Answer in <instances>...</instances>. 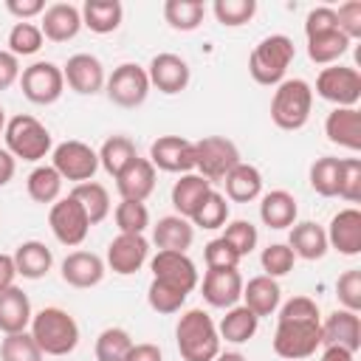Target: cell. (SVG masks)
Instances as JSON below:
<instances>
[{"label":"cell","mask_w":361,"mask_h":361,"mask_svg":"<svg viewBox=\"0 0 361 361\" xmlns=\"http://www.w3.org/2000/svg\"><path fill=\"white\" fill-rule=\"evenodd\" d=\"M175 341L183 361H214L220 353V333L212 316L200 307H192L180 316L175 327Z\"/></svg>","instance_id":"6da1fadb"},{"label":"cell","mask_w":361,"mask_h":361,"mask_svg":"<svg viewBox=\"0 0 361 361\" xmlns=\"http://www.w3.org/2000/svg\"><path fill=\"white\" fill-rule=\"evenodd\" d=\"M31 336L42 355H68L79 344V324L62 307H42L31 316Z\"/></svg>","instance_id":"7a4b0ae2"},{"label":"cell","mask_w":361,"mask_h":361,"mask_svg":"<svg viewBox=\"0 0 361 361\" xmlns=\"http://www.w3.org/2000/svg\"><path fill=\"white\" fill-rule=\"evenodd\" d=\"M313 110V87L305 79H285L271 99V118L279 130H302Z\"/></svg>","instance_id":"3957f363"},{"label":"cell","mask_w":361,"mask_h":361,"mask_svg":"<svg viewBox=\"0 0 361 361\" xmlns=\"http://www.w3.org/2000/svg\"><path fill=\"white\" fill-rule=\"evenodd\" d=\"M293 39L285 37V34H271L265 37L248 56V73L254 76V82L259 85H279L285 82V73H288V65L293 62Z\"/></svg>","instance_id":"277c9868"},{"label":"cell","mask_w":361,"mask_h":361,"mask_svg":"<svg viewBox=\"0 0 361 361\" xmlns=\"http://www.w3.org/2000/svg\"><path fill=\"white\" fill-rule=\"evenodd\" d=\"M6 149L14 155V158H23V161H42L48 152H51V133L48 127L28 116V113H17L6 121Z\"/></svg>","instance_id":"5b68a950"},{"label":"cell","mask_w":361,"mask_h":361,"mask_svg":"<svg viewBox=\"0 0 361 361\" xmlns=\"http://www.w3.org/2000/svg\"><path fill=\"white\" fill-rule=\"evenodd\" d=\"M322 347V319H279L274 330V353L296 361L307 358Z\"/></svg>","instance_id":"8992f818"},{"label":"cell","mask_w":361,"mask_h":361,"mask_svg":"<svg viewBox=\"0 0 361 361\" xmlns=\"http://www.w3.org/2000/svg\"><path fill=\"white\" fill-rule=\"evenodd\" d=\"M237 164H240V149L234 141H228L223 135H206V138L195 141V169L209 183L223 180Z\"/></svg>","instance_id":"52a82bcc"},{"label":"cell","mask_w":361,"mask_h":361,"mask_svg":"<svg viewBox=\"0 0 361 361\" xmlns=\"http://www.w3.org/2000/svg\"><path fill=\"white\" fill-rule=\"evenodd\" d=\"M107 99L118 107H141L147 102V93H149V76H147V68L135 65V62H124L118 65L107 79Z\"/></svg>","instance_id":"ba28073f"},{"label":"cell","mask_w":361,"mask_h":361,"mask_svg":"<svg viewBox=\"0 0 361 361\" xmlns=\"http://www.w3.org/2000/svg\"><path fill=\"white\" fill-rule=\"evenodd\" d=\"M54 169L59 172L62 180H73V183H85L93 180L96 169H99V152L93 147H87L85 141H62L59 147H54Z\"/></svg>","instance_id":"9c48e42d"},{"label":"cell","mask_w":361,"mask_h":361,"mask_svg":"<svg viewBox=\"0 0 361 361\" xmlns=\"http://www.w3.org/2000/svg\"><path fill=\"white\" fill-rule=\"evenodd\" d=\"M316 93L336 107H355L361 99V73L347 65H330L316 76Z\"/></svg>","instance_id":"30bf717a"},{"label":"cell","mask_w":361,"mask_h":361,"mask_svg":"<svg viewBox=\"0 0 361 361\" xmlns=\"http://www.w3.org/2000/svg\"><path fill=\"white\" fill-rule=\"evenodd\" d=\"M48 226H51L54 237H56L62 245H71V248L79 245V243H85V237H87V231H90V220H87L82 203H79L73 195H68V197H62V200H56V203L51 206V212H48Z\"/></svg>","instance_id":"8fae6325"},{"label":"cell","mask_w":361,"mask_h":361,"mask_svg":"<svg viewBox=\"0 0 361 361\" xmlns=\"http://www.w3.org/2000/svg\"><path fill=\"white\" fill-rule=\"evenodd\" d=\"M20 85H23V96L28 102L54 104V102H59V96L65 90V76H62V68L54 62H34L23 71Z\"/></svg>","instance_id":"7c38bea8"},{"label":"cell","mask_w":361,"mask_h":361,"mask_svg":"<svg viewBox=\"0 0 361 361\" xmlns=\"http://www.w3.org/2000/svg\"><path fill=\"white\" fill-rule=\"evenodd\" d=\"M149 164L164 172L186 175L195 169V141L183 135H161L149 144Z\"/></svg>","instance_id":"4fadbf2b"},{"label":"cell","mask_w":361,"mask_h":361,"mask_svg":"<svg viewBox=\"0 0 361 361\" xmlns=\"http://www.w3.org/2000/svg\"><path fill=\"white\" fill-rule=\"evenodd\" d=\"M149 268H152V279L166 282L183 293H192L197 288V268L183 251H158Z\"/></svg>","instance_id":"5bb4252c"},{"label":"cell","mask_w":361,"mask_h":361,"mask_svg":"<svg viewBox=\"0 0 361 361\" xmlns=\"http://www.w3.org/2000/svg\"><path fill=\"white\" fill-rule=\"evenodd\" d=\"M147 254H149V243L144 240V234H118L107 245V265L113 274L130 276L141 271V265L147 262Z\"/></svg>","instance_id":"9a60e30c"},{"label":"cell","mask_w":361,"mask_h":361,"mask_svg":"<svg viewBox=\"0 0 361 361\" xmlns=\"http://www.w3.org/2000/svg\"><path fill=\"white\" fill-rule=\"evenodd\" d=\"M147 76H149V85H155L166 96L186 90V85L192 79L186 59H180L178 54H155L147 68Z\"/></svg>","instance_id":"2e32d148"},{"label":"cell","mask_w":361,"mask_h":361,"mask_svg":"<svg viewBox=\"0 0 361 361\" xmlns=\"http://www.w3.org/2000/svg\"><path fill=\"white\" fill-rule=\"evenodd\" d=\"M243 285L237 268H209L203 276V299L212 307H234L243 299Z\"/></svg>","instance_id":"e0dca14e"},{"label":"cell","mask_w":361,"mask_h":361,"mask_svg":"<svg viewBox=\"0 0 361 361\" xmlns=\"http://www.w3.org/2000/svg\"><path fill=\"white\" fill-rule=\"evenodd\" d=\"M62 76H65L68 87L82 96H93L104 87V68L93 54H73L65 62Z\"/></svg>","instance_id":"ac0fdd59"},{"label":"cell","mask_w":361,"mask_h":361,"mask_svg":"<svg viewBox=\"0 0 361 361\" xmlns=\"http://www.w3.org/2000/svg\"><path fill=\"white\" fill-rule=\"evenodd\" d=\"M116 189L121 200H147L155 189V166L149 158H133L118 175H116Z\"/></svg>","instance_id":"d6986e66"},{"label":"cell","mask_w":361,"mask_h":361,"mask_svg":"<svg viewBox=\"0 0 361 361\" xmlns=\"http://www.w3.org/2000/svg\"><path fill=\"white\" fill-rule=\"evenodd\" d=\"M322 344L344 347L350 353H358L361 347V319L353 310H333L322 322Z\"/></svg>","instance_id":"ffe728a7"},{"label":"cell","mask_w":361,"mask_h":361,"mask_svg":"<svg viewBox=\"0 0 361 361\" xmlns=\"http://www.w3.org/2000/svg\"><path fill=\"white\" fill-rule=\"evenodd\" d=\"M327 234V245H333L338 254L344 257H355L361 254V212L358 209H341L333 220Z\"/></svg>","instance_id":"44dd1931"},{"label":"cell","mask_w":361,"mask_h":361,"mask_svg":"<svg viewBox=\"0 0 361 361\" xmlns=\"http://www.w3.org/2000/svg\"><path fill=\"white\" fill-rule=\"evenodd\" d=\"M79 28H82V14L71 3H54V6H48L42 11L39 31L51 42H68V39H73L79 34Z\"/></svg>","instance_id":"7402d4cb"},{"label":"cell","mask_w":361,"mask_h":361,"mask_svg":"<svg viewBox=\"0 0 361 361\" xmlns=\"http://www.w3.org/2000/svg\"><path fill=\"white\" fill-rule=\"evenodd\" d=\"M62 279L71 288H93L104 279V262L93 251H73L62 259Z\"/></svg>","instance_id":"603a6c76"},{"label":"cell","mask_w":361,"mask_h":361,"mask_svg":"<svg viewBox=\"0 0 361 361\" xmlns=\"http://www.w3.org/2000/svg\"><path fill=\"white\" fill-rule=\"evenodd\" d=\"M324 133L333 144L358 152L361 149V113L355 107H336L324 121Z\"/></svg>","instance_id":"cb8c5ba5"},{"label":"cell","mask_w":361,"mask_h":361,"mask_svg":"<svg viewBox=\"0 0 361 361\" xmlns=\"http://www.w3.org/2000/svg\"><path fill=\"white\" fill-rule=\"evenodd\" d=\"M209 192H212V183H209L203 175L186 172V175H180V178L175 180V186H172V206H175V212H178L180 217L192 220V214L200 209V203L206 200Z\"/></svg>","instance_id":"d4e9b609"},{"label":"cell","mask_w":361,"mask_h":361,"mask_svg":"<svg viewBox=\"0 0 361 361\" xmlns=\"http://www.w3.org/2000/svg\"><path fill=\"white\" fill-rule=\"evenodd\" d=\"M195 240V226L180 214H166L152 226V243L158 251H183Z\"/></svg>","instance_id":"484cf974"},{"label":"cell","mask_w":361,"mask_h":361,"mask_svg":"<svg viewBox=\"0 0 361 361\" xmlns=\"http://www.w3.org/2000/svg\"><path fill=\"white\" fill-rule=\"evenodd\" d=\"M31 302L20 288H6L0 290V330L8 333H23L31 324Z\"/></svg>","instance_id":"4316f807"},{"label":"cell","mask_w":361,"mask_h":361,"mask_svg":"<svg viewBox=\"0 0 361 361\" xmlns=\"http://www.w3.org/2000/svg\"><path fill=\"white\" fill-rule=\"evenodd\" d=\"M243 299H245V307L262 319V316H271L276 307H279V299H282V290L276 285L274 276H254L248 279V285H243Z\"/></svg>","instance_id":"83f0119b"},{"label":"cell","mask_w":361,"mask_h":361,"mask_svg":"<svg viewBox=\"0 0 361 361\" xmlns=\"http://www.w3.org/2000/svg\"><path fill=\"white\" fill-rule=\"evenodd\" d=\"M288 248L293 251V257H302V259H322L327 254V234L319 223H293L290 228V240H288Z\"/></svg>","instance_id":"f1b7e54d"},{"label":"cell","mask_w":361,"mask_h":361,"mask_svg":"<svg viewBox=\"0 0 361 361\" xmlns=\"http://www.w3.org/2000/svg\"><path fill=\"white\" fill-rule=\"evenodd\" d=\"M14 257V265H17V274L25 276V279H42L51 265H54V254L45 243L39 240H28V243H20L17 251L11 254Z\"/></svg>","instance_id":"f546056e"},{"label":"cell","mask_w":361,"mask_h":361,"mask_svg":"<svg viewBox=\"0 0 361 361\" xmlns=\"http://www.w3.org/2000/svg\"><path fill=\"white\" fill-rule=\"evenodd\" d=\"M223 183H226L228 200H234V203H251V200H257L262 195V175H259V169L251 166V164H243V161L223 178Z\"/></svg>","instance_id":"4dcf8cb0"},{"label":"cell","mask_w":361,"mask_h":361,"mask_svg":"<svg viewBox=\"0 0 361 361\" xmlns=\"http://www.w3.org/2000/svg\"><path fill=\"white\" fill-rule=\"evenodd\" d=\"M296 197L285 189H274L268 195H262V203H259V217L268 228H288L296 223Z\"/></svg>","instance_id":"1f68e13d"},{"label":"cell","mask_w":361,"mask_h":361,"mask_svg":"<svg viewBox=\"0 0 361 361\" xmlns=\"http://www.w3.org/2000/svg\"><path fill=\"white\" fill-rule=\"evenodd\" d=\"M79 14H82V25H87L93 34H110L121 25L124 6L118 0H85Z\"/></svg>","instance_id":"d6a6232c"},{"label":"cell","mask_w":361,"mask_h":361,"mask_svg":"<svg viewBox=\"0 0 361 361\" xmlns=\"http://www.w3.org/2000/svg\"><path fill=\"white\" fill-rule=\"evenodd\" d=\"M257 327H259V319H257L245 305H234V307H228V313L220 319L217 333H220V338H226V341H231V344H245L248 338H254Z\"/></svg>","instance_id":"836d02e7"},{"label":"cell","mask_w":361,"mask_h":361,"mask_svg":"<svg viewBox=\"0 0 361 361\" xmlns=\"http://www.w3.org/2000/svg\"><path fill=\"white\" fill-rule=\"evenodd\" d=\"M71 195L82 203V209H85V214H87L90 226L102 223V220L110 214V195H107V189H104L102 183H96V180L76 183Z\"/></svg>","instance_id":"e575fe53"},{"label":"cell","mask_w":361,"mask_h":361,"mask_svg":"<svg viewBox=\"0 0 361 361\" xmlns=\"http://www.w3.org/2000/svg\"><path fill=\"white\" fill-rule=\"evenodd\" d=\"M206 17V6L200 0H166L164 3V20L175 31H195Z\"/></svg>","instance_id":"d590c367"},{"label":"cell","mask_w":361,"mask_h":361,"mask_svg":"<svg viewBox=\"0 0 361 361\" xmlns=\"http://www.w3.org/2000/svg\"><path fill=\"white\" fill-rule=\"evenodd\" d=\"M133 158H138V152H135V144L127 138V135H110L104 144H102V149H99V166H104V172L107 175H118Z\"/></svg>","instance_id":"8d00e7d4"},{"label":"cell","mask_w":361,"mask_h":361,"mask_svg":"<svg viewBox=\"0 0 361 361\" xmlns=\"http://www.w3.org/2000/svg\"><path fill=\"white\" fill-rule=\"evenodd\" d=\"M347 48H350V39L338 28L336 31H327V34L307 37V56L316 65H333Z\"/></svg>","instance_id":"74e56055"},{"label":"cell","mask_w":361,"mask_h":361,"mask_svg":"<svg viewBox=\"0 0 361 361\" xmlns=\"http://www.w3.org/2000/svg\"><path fill=\"white\" fill-rule=\"evenodd\" d=\"M25 189H28V197L34 203H56L59 192H62V178L54 166H37L28 175Z\"/></svg>","instance_id":"f35d334b"},{"label":"cell","mask_w":361,"mask_h":361,"mask_svg":"<svg viewBox=\"0 0 361 361\" xmlns=\"http://www.w3.org/2000/svg\"><path fill=\"white\" fill-rule=\"evenodd\" d=\"M338 178H341V158L324 155L313 161L310 166V186L322 197H336L338 195Z\"/></svg>","instance_id":"ab89813d"},{"label":"cell","mask_w":361,"mask_h":361,"mask_svg":"<svg viewBox=\"0 0 361 361\" xmlns=\"http://www.w3.org/2000/svg\"><path fill=\"white\" fill-rule=\"evenodd\" d=\"M133 347V338L121 327H107L96 338V361H124Z\"/></svg>","instance_id":"60d3db41"},{"label":"cell","mask_w":361,"mask_h":361,"mask_svg":"<svg viewBox=\"0 0 361 361\" xmlns=\"http://www.w3.org/2000/svg\"><path fill=\"white\" fill-rule=\"evenodd\" d=\"M0 358L3 361H42V350L34 341L31 333H8L0 344Z\"/></svg>","instance_id":"b9f144b4"},{"label":"cell","mask_w":361,"mask_h":361,"mask_svg":"<svg viewBox=\"0 0 361 361\" xmlns=\"http://www.w3.org/2000/svg\"><path fill=\"white\" fill-rule=\"evenodd\" d=\"M118 234H144V228L149 226V212L141 200H121L113 212Z\"/></svg>","instance_id":"7bdbcfd3"},{"label":"cell","mask_w":361,"mask_h":361,"mask_svg":"<svg viewBox=\"0 0 361 361\" xmlns=\"http://www.w3.org/2000/svg\"><path fill=\"white\" fill-rule=\"evenodd\" d=\"M226 220H228V203H226V197H223L220 192H214V189L206 195V200L200 203V209L192 214V223L200 226V228H206V231L226 226Z\"/></svg>","instance_id":"ee69618b"},{"label":"cell","mask_w":361,"mask_h":361,"mask_svg":"<svg viewBox=\"0 0 361 361\" xmlns=\"http://www.w3.org/2000/svg\"><path fill=\"white\" fill-rule=\"evenodd\" d=\"M212 11H214L217 23L237 28V25H245L257 14V0H214Z\"/></svg>","instance_id":"f6af8a7d"},{"label":"cell","mask_w":361,"mask_h":361,"mask_svg":"<svg viewBox=\"0 0 361 361\" xmlns=\"http://www.w3.org/2000/svg\"><path fill=\"white\" fill-rule=\"evenodd\" d=\"M42 31L34 23H14V28L8 31V51L14 56H31L42 48Z\"/></svg>","instance_id":"bcb514c9"},{"label":"cell","mask_w":361,"mask_h":361,"mask_svg":"<svg viewBox=\"0 0 361 361\" xmlns=\"http://www.w3.org/2000/svg\"><path fill=\"white\" fill-rule=\"evenodd\" d=\"M186 296L189 293H183V290H178V288H172L166 282H158V279H152L149 288H147V302L158 313H178L180 305L186 302Z\"/></svg>","instance_id":"7dc6e473"},{"label":"cell","mask_w":361,"mask_h":361,"mask_svg":"<svg viewBox=\"0 0 361 361\" xmlns=\"http://www.w3.org/2000/svg\"><path fill=\"white\" fill-rule=\"evenodd\" d=\"M223 240H226L240 257H245V254H251V251L257 248L259 234H257V226H254L251 220H234V223L226 226Z\"/></svg>","instance_id":"c3c4849f"},{"label":"cell","mask_w":361,"mask_h":361,"mask_svg":"<svg viewBox=\"0 0 361 361\" xmlns=\"http://www.w3.org/2000/svg\"><path fill=\"white\" fill-rule=\"evenodd\" d=\"M293 259L296 257H293V251L285 243H274V245L262 248V257H259L265 276H285V274H290L293 271Z\"/></svg>","instance_id":"681fc988"},{"label":"cell","mask_w":361,"mask_h":361,"mask_svg":"<svg viewBox=\"0 0 361 361\" xmlns=\"http://www.w3.org/2000/svg\"><path fill=\"white\" fill-rule=\"evenodd\" d=\"M338 197H344L347 203H358L361 200V161L358 158H341Z\"/></svg>","instance_id":"f907efd6"},{"label":"cell","mask_w":361,"mask_h":361,"mask_svg":"<svg viewBox=\"0 0 361 361\" xmlns=\"http://www.w3.org/2000/svg\"><path fill=\"white\" fill-rule=\"evenodd\" d=\"M336 296L338 302L344 305V310H353L358 313L361 310V271L358 268H350L338 276L336 282Z\"/></svg>","instance_id":"816d5d0a"},{"label":"cell","mask_w":361,"mask_h":361,"mask_svg":"<svg viewBox=\"0 0 361 361\" xmlns=\"http://www.w3.org/2000/svg\"><path fill=\"white\" fill-rule=\"evenodd\" d=\"M203 257H206V268H237V262L243 259L223 237L209 240L203 248Z\"/></svg>","instance_id":"f5cc1de1"},{"label":"cell","mask_w":361,"mask_h":361,"mask_svg":"<svg viewBox=\"0 0 361 361\" xmlns=\"http://www.w3.org/2000/svg\"><path fill=\"white\" fill-rule=\"evenodd\" d=\"M336 23H338V31H341L347 39L361 37V3H358V0H350V3L338 6Z\"/></svg>","instance_id":"db71d44e"},{"label":"cell","mask_w":361,"mask_h":361,"mask_svg":"<svg viewBox=\"0 0 361 361\" xmlns=\"http://www.w3.org/2000/svg\"><path fill=\"white\" fill-rule=\"evenodd\" d=\"M336 28H338V23H336V8H330V6L310 8L307 17H305V34H307V37L327 34V31H336Z\"/></svg>","instance_id":"11a10c76"},{"label":"cell","mask_w":361,"mask_h":361,"mask_svg":"<svg viewBox=\"0 0 361 361\" xmlns=\"http://www.w3.org/2000/svg\"><path fill=\"white\" fill-rule=\"evenodd\" d=\"M279 319H322V316H319V305L310 296H293L282 305Z\"/></svg>","instance_id":"9f6ffc18"},{"label":"cell","mask_w":361,"mask_h":361,"mask_svg":"<svg viewBox=\"0 0 361 361\" xmlns=\"http://www.w3.org/2000/svg\"><path fill=\"white\" fill-rule=\"evenodd\" d=\"M20 79V62L11 51H0V90H8Z\"/></svg>","instance_id":"6f0895ef"},{"label":"cell","mask_w":361,"mask_h":361,"mask_svg":"<svg viewBox=\"0 0 361 361\" xmlns=\"http://www.w3.org/2000/svg\"><path fill=\"white\" fill-rule=\"evenodd\" d=\"M6 8H8L20 23H25V20L42 14V11H45V3H42V0H8Z\"/></svg>","instance_id":"680465c9"},{"label":"cell","mask_w":361,"mask_h":361,"mask_svg":"<svg viewBox=\"0 0 361 361\" xmlns=\"http://www.w3.org/2000/svg\"><path fill=\"white\" fill-rule=\"evenodd\" d=\"M124 361H164L161 355V347L158 344H149V341H141V344H133L127 358Z\"/></svg>","instance_id":"91938a15"},{"label":"cell","mask_w":361,"mask_h":361,"mask_svg":"<svg viewBox=\"0 0 361 361\" xmlns=\"http://www.w3.org/2000/svg\"><path fill=\"white\" fill-rule=\"evenodd\" d=\"M14 276H17L14 257H11V254H0V290L11 288V285H14Z\"/></svg>","instance_id":"94428289"},{"label":"cell","mask_w":361,"mask_h":361,"mask_svg":"<svg viewBox=\"0 0 361 361\" xmlns=\"http://www.w3.org/2000/svg\"><path fill=\"white\" fill-rule=\"evenodd\" d=\"M14 155L8 149H0V186H6L14 178Z\"/></svg>","instance_id":"6125c7cd"},{"label":"cell","mask_w":361,"mask_h":361,"mask_svg":"<svg viewBox=\"0 0 361 361\" xmlns=\"http://www.w3.org/2000/svg\"><path fill=\"white\" fill-rule=\"evenodd\" d=\"M353 355H355V353H350V350H344V347L330 344V347H324L322 361H353Z\"/></svg>","instance_id":"be15d7a7"},{"label":"cell","mask_w":361,"mask_h":361,"mask_svg":"<svg viewBox=\"0 0 361 361\" xmlns=\"http://www.w3.org/2000/svg\"><path fill=\"white\" fill-rule=\"evenodd\" d=\"M214 361H248V358L243 353H217Z\"/></svg>","instance_id":"e7e4bbea"},{"label":"cell","mask_w":361,"mask_h":361,"mask_svg":"<svg viewBox=\"0 0 361 361\" xmlns=\"http://www.w3.org/2000/svg\"><path fill=\"white\" fill-rule=\"evenodd\" d=\"M3 130H6V110L0 107V133H3Z\"/></svg>","instance_id":"03108f58"}]
</instances>
